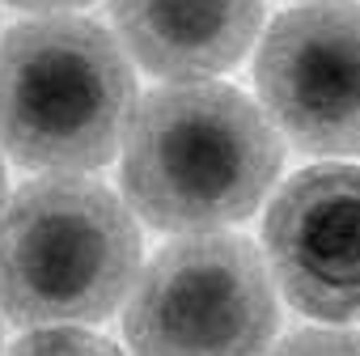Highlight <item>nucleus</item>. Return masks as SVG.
<instances>
[{
    "label": "nucleus",
    "instance_id": "obj_1",
    "mask_svg": "<svg viewBox=\"0 0 360 356\" xmlns=\"http://www.w3.org/2000/svg\"><path fill=\"white\" fill-rule=\"evenodd\" d=\"M284 165L276 123L217 81L161 85L127 119L123 196L161 234L246 221Z\"/></svg>",
    "mask_w": 360,
    "mask_h": 356
},
{
    "label": "nucleus",
    "instance_id": "obj_2",
    "mask_svg": "<svg viewBox=\"0 0 360 356\" xmlns=\"http://www.w3.org/2000/svg\"><path fill=\"white\" fill-rule=\"evenodd\" d=\"M136 110L123 47L85 18H39L0 39V148L26 170L106 165Z\"/></svg>",
    "mask_w": 360,
    "mask_h": 356
},
{
    "label": "nucleus",
    "instance_id": "obj_3",
    "mask_svg": "<svg viewBox=\"0 0 360 356\" xmlns=\"http://www.w3.org/2000/svg\"><path fill=\"white\" fill-rule=\"evenodd\" d=\"M136 272L140 229L94 178H34L0 208V310L18 326L98 322L119 310Z\"/></svg>",
    "mask_w": 360,
    "mask_h": 356
},
{
    "label": "nucleus",
    "instance_id": "obj_4",
    "mask_svg": "<svg viewBox=\"0 0 360 356\" xmlns=\"http://www.w3.org/2000/svg\"><path fill=\"white\" fill-rule=\"evenodd\" d=\"M280 326L276 288L255 242L187 234L131 284L123 335L136 352H263Z\"/></svg>",
    "mask_w": 360,
    "mask_h": 356
},
{
    "label": "nucleus",
    "instance_id": "obj_5",
    "mask_svg": "<svg viewBox=\"0 0 360 356\" xmlns=\"http://www.w3.org/2000/svg\"><path fill=\"white\" fill-rule=\"evenodd\" d=\"M255 85L301 153H360V5H305L267 30Z\"/></svg>",
    "mask_w": 360,
    "mask_h": 356
},
{
    "label": "nucleus",
    "instance_id": "obj_6",
    "mask_svg": "<svg viewBox=\"0 0 360 356\" xmlns=\"http://www.w3.org/2000/svg\"><path fill=\"white\" fill-rule=\"evenodd\" d=\"M263 246L280 293L309 318H360V165H309L276 191Z\"/></svg>",
    "mask_w": 360,
    "mask_h": 356
},
{
    "label": "nucleus",
    "instance_id": "obj_7",
    "mask_svg": "<svg viewBox=\"0 0 360 356\" xmlns=\"http://www.w3.org/2000/svg\"><path fill=\"white\" fill-rule=\"evenodd\" d=\"M110 18L140 68L169 81L229 72L263 26V0H110Z\"/></svg>",
    "mask_w": 360,
    "mask_h": 356
},
{
    "label": "nucleus",
    "instance_id": "obj_8",
    "mask_svg": "<svg viewBox=\"0 0 360 356\" xmlns=\"http://www.w3.org/2000/svg\"><path fill=\"white\" fill-rule=\"evenodd\" d=\"M18 352H110L115 343L85 331V322H47L13 343Z\"/></svg>",
    "mask_w": 360,
    "mask_h": 356
},
{
    "label": "nucleus",
    "instance_id": "obj_9",
    "mask_svg": "<svg viewBox=\"0 0 360 356\" xmlns=\"http://www.w3.org/2000/svg\"><path fill=\"white\" fill-rule=\"evenodd\" d=\"M284 352H360V331H297L280 339Z\"/></svg>",
    "mask_w": 360,
    "mask_h": 356
},
{
    "label": "nucleus",
    "instance_id": "obj_10",
    "mask_svg": "<svg viewBox=\"0 0 360 356\" xmlns=\"http://www.w3.org/2000/svg\"><path fill=\"white\" fill-rule=\"evenodd\" d=\"M13 9H26V13H64V9H81L89 0H5Z\"/></svg>",
    "mask_w": 360,
    "mask_h": 356
},
{
    "label": "nucleus",
    "instance_id": "obj_11",
    "mask_svg": "<svg viewBox=\"0 0 360 356\" xmlns=\"http://www.w3.org/2000/svg\"><path fill=\"white\" fill-rule=\"evenodd\" d=\"M5 191H9V183H5V161H0V208H5Z\"/></svg>",
    "mask_w": 360,
    "mask_h": 356
}]
</instances>
